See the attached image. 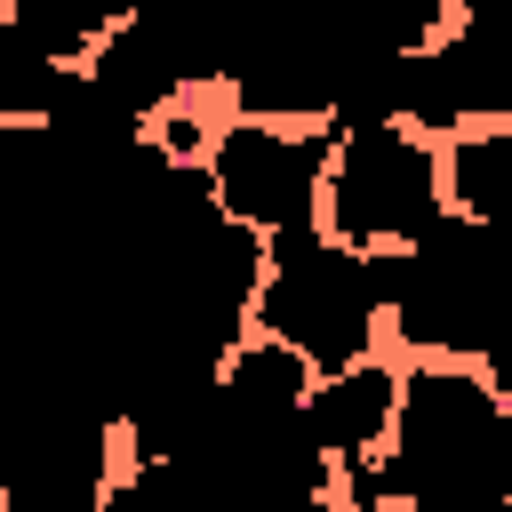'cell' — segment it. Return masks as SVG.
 <instances>
[{
	"mask_svg": "<svg viewBox=\"0 0 512 512\" xmlns=\"http://www.w3.org/2000/svg\"><path fill=\"white\" fill-rule=\"evenodd\" d=\"M376 472L384 512H504L512 400L480 376V360H400V408Z\"/></svg>",
	"mask_w": 512,
	"mask_h": 512,
	"instance_id": "1",
	"label": "cell"
},
{
	"mask_svg": "<svg viewBox=\"0 0 512 512\" xmlns=\"http://www.w3.org/2000/svg\"><path fill=\"white\" fill-rule=\"evenodd\" d=\"M376 264V312L392 360H480L496 336H512V248L504 232L440 216L416 248L368 256Z\"/></svg>",
	"mask_w": 512,
	"mask_h": 512,
	"instance_id": "2",
	"label": "cell"
},
{
	"mask_svg": "<svg viewBox=\"0 0 512 512\" xmlns=\"http://www.w3.org/2000/svg\"><path fill=\"white\" fill-rule=\"evenodd\" d=\"M248 336L296 352L312 376L384 352L376 264L352 256V248H336L320 224L264 240V280H256V304H248Z\"/></svg>",
	"mask_w": 512,
	"mask_h": 512,
	"instance_id": "3",
	"label": "cell"
},
{
	"mask_svg": "<svg viewBox=\"0 0 512 512\" xmlns=\"http://www.w3.org/2000/svg\"><path fill=\"white\" fill-rule=\"evenodd\" d=\"M328 128V176H320V232L352 256H400L416 248L448 200H440V144H424L400 120H320Z\"/></svg>",
	"mask_w": 512,
	"mask_h": 512,
	"instance_id": "4",
	"label": "cell"
},
{
	"mask_svg": "<svg viewBox=\"0 0 512 512\" xmlns=\"http://www.w3.org/2000/svg\"><path fill=\"white\" fill-rule=\"evenodd\" d=\"M320 176H328V128H272V120H224L200 152V184L224 224L280 240L320 224Z\"/></svg>",
	"mask_w": 512,
	"mask_h": 512,
	"instance_id": "5",
	"label": "cell"
},
{
	"mask_svg": "<svg viewBox=\"0 0 512 512\" xmlns=\"http://www.w3.org/2000/svg\"><path fill=\"white\" fill-rule=\"evenodd\" d=\"M392 408H400V360H392V352H368V360H352V368L312 376L296 424H304V440L328 456V472H344V464H360V456H376V448L392 440Z\"/></svg>",
	"mask_w": 512,
	"mask_h": 512,
	"instance_id": "6",
	"label": "cell"
},
{
	"mask_svg": "<svg viewBox=\"0 0 512 512\" xmlns=\"http://www.w3.org/2000/svg\"><path fill=\"white\" fill-rule=\"evenodd\" d=\"M440 200L456 224H480V232L512 224V120L456 128L440 144Z\"/></svg>",
	"mask_w": 512,
	"mask_h": 512,
	"instance_id": "7",
	"label": "cell"
},
{
	"mask_svg": "<svg viewBox=\"0 0 512 512\" xmlns=\"http://www.w3.org/2000/svg\"><path fill=\"white\" fill-rule=\"evenodd\" d=\"M64 88H72V72L48 64V56L8 24V8H0V128H48L56 104H64Z\"/></svg>",
	"mask_w": 512,
	"mask_h": 512,
	"instance_id": "8",
	"label": "cell"
},
{
	"mask_svg": "<svg viewBox=\"0 0 512 512\" xmlns=\"http://www.w3.org/2000/svg\"><path fill=\"white\" fill-rule=\"evenodd\" d=\"M96 512H208V504H200V488H192L176 464H168V472H128V464H120Z\"/></svg>",
	"mask_w": 512,
	"mask_h": 512,
	"instance_id": "9",
	"label": "cell"
}]
</instances>
